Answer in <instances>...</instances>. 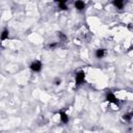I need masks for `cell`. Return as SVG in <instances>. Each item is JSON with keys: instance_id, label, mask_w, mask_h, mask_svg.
Masks as SVG:
<instances>
[{"instance_id": "cell-1", "label": "cell", "mask_w": 133, "mask_h": 133, "mask_svg": "<svg viewBox=\"0 0 133 133\" xmlns=\"http://www.w3.org/2000/svg\"><path fill=\"white\" fill-rule=\"evenodd\" d=\"M84 79H85V73H84L83 71L78 72L77 75H76V85H77V86L81 85V84L83 83Z\"/></svg>"}, {"instance_id": "cell-2", "label": "cell", "mask_w": 133, "mask_h": 133, "mask_svg": "<svg viewBox=\"0 0 133 133\" xmlns=\"http://www.w3.org/2000/svg\"><path fill=\"white\" fill-rule=\"evenodd\" d=\"M106 100L112 104H115V105H118L119 104V101L117 100V98L114 96V94L112 92H107L106 94Z\"/></svg>"}, {"instance_id": "cell-3", "label": "cell", "mask_w": 133, "mask_h": 133, "mask_svg": "<svg viewBox=\"0 0 133 133\" xmlns=\"http://www.w3.org/2000/svg\"><path fill=\"white\" fill-rule=\"evenodd\" d=\"M42 66H43V64H42V62L38 61V60H35V61L31 62V64H30V69H31V71H33V72H39V71L42 70Z\"/></svg>"}, {"instance_id": "cell-4", "label": "cell", "mask_w": 133, "mask_h": 133, "mask_svg": "<svg viewBox=\"0 0 133 133\" xmlns=\"http://www.w3.org/2000/svg\"><path fill=\"white\" fill-rule=\"evenodd\" d=\"M75 7L78 9V10H83L85 8V3L82 1V0H77L75 2Z\"/></svg>"}, {"instance_id": "cell-5", "label": "cell", "mask_w": 133, "mask_h": 133, "mask_svg": "<svg viewBox=\"0 0 133 133\" xmlns=\"http://www.w3.org/2000/svg\"><path fill=\"white\" fill-rule=\"evenodd\" d=\"M113 5L118 8V9H122L125 5V0H113Z\"/></svg>"}, {"instance_id": "cell-6", "label": "cell", "mask_w": 133, "mask_h": 133, "mask_svg": "<svg viewBox=\"0 0 133 133\" xmlns=\"http://www.w3.org/2000/svg\"><path fill=\"white\" fill-rule=\"evenodd\" d=\"M59 115H60V121H61L63 124H68V123H69V116H68V114H66L65 112L61 111V112L59 113Z\"/></svg>"}, {"instance_id": "cell-7", "label": "cell", "mask_w": 133, "mask_h": 133, "mask_svg": "<svg viewBox=\"0 0 133 133\" xmlns=\"http://www.w3.org/2000/svg\"><path fill=\"white\" fill-rule=\"evenodd\" d=\"M105 54H106V52H105V50L104 49H98L97 51H96V57L97 58H103L104 56H105Z\"/></svg>"}, {"instance_id": "cell-8", "label": "cell", "mask_w": 133, "mask_h": 133, "mask_svg": "<svg viewBox=\"0 0 133 133\" xmlns=\"http://www.w3.org/2000/svg\"><path fill=\"white\" fill-rule=\"evenodd\" d=\"M8 34H9L8 30H7V29H4V30L0 33V39H1V41H5V39H7V38H8Z\"/></svg>"}, {"instance_id": "cell-9", "label": "cell", "mask_w": 133, "mask_h": 133, "mask_svg": "<svg viewBox=\"0 0 133 133\" xmlns=\"http://www.w3.org/2000/svg\"><path fill=\"white\" fill-rule=\"evenodd\" d=\"M123 118L126 119V121H130L132 118V114L131 113H128V114H124L123 115Z\"/></svg>"}, {"instance_id": "cell-10", "label": "cell", "mask_w": 133, "mask_h": 133, "mask_svg": "<svg viewBox=\"0 0 133 133\" xmlns=\"http://www.w3.org/2000/svg\"><path fill=\"white\" fill-rule=\"evenodd\" d=\"M58 36L61 41H66V35H64L62 32H58Z\"/></svg>"}, {"instance_id": "cell-11", "label": "cell", "mask_w": 133, "mask_h": 133, "mask_svg": "<svg viewBox=\"0 0 133 133\" xmlns=\"http://www.w3.org/2000/svg\"><path fill=\"white\" fill-rule=\"evenodd\" d=\"M59 5V7H60V9H62V10H65V9H68V6H66V3H61V4H58Z\"/></svg>"}, {"instance_id": "cell-12", "label": "cell", "mask_w": 133, "mask_h": 133, "mask_svg": "<svg viewBox=\"0 0 133 133\" xmlns=\"http://www.w3.org/2000/svg\"><path fill=\"white\" fill-rule=\"evenodd\" d=\"M56 46H58V43H52V44L49 45V48H50V49H53V48H55Z\"/></svg>"}, {"instance_id": "cell-13", "label": "cell", "mask_w": 133, "mask_h": 133, "mask_svg": "<svg viewBox=\"0 0 133 133\" xmlns=\"http://www.w3.org/2000/svg\"><path fill=\"white\" fill-rule=\"evenodd\" d=\"M56 3H58V4H61V3H66V1L68 0H54Z\"/></svg>"}, {"instance_id": "cell-14", "label": "cell", "mask_w": 133, "mask_h": 133, "mask_svg": "<svg viewBox=\"0 0 133 133\" xmlns=\"http://www.w3.org/2000/svg\"><path fill=\"white\" fill-rule=\"evenodd\" d=\"M60 84V80H56L55 81V85H59Z\"/></svg>"}]
</instances>
